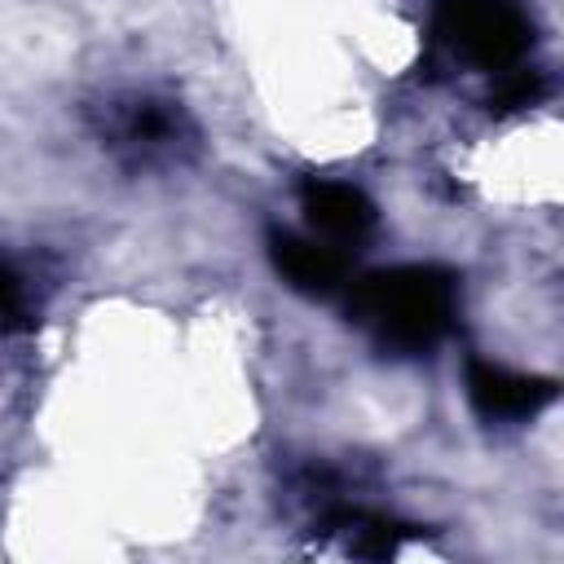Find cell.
<instances>
[{"label":"cell","instance_id":"obj_1","mask_svg":"<svg viewBox=\"0 0 564 564\" xmlns=\"http://www.w3.org/2000/svg\"><path fill=\"white\" fill-rule=\"evenodd\" d=\"M458 308V282L441 264H392L357 278L348 286V313L361 322L379 348L419 357L432 352Z\"/></svg>","mask_w":564,"mask_h":564},{"label":"cell","instance_id":"obj_2","mask_svg":"<svg viewBox=\"0 0 564 564\" xmlns=\"http://www.w3.org/2000/svg\"><path fill=\"white\" fill-rule=\"evenodd\" d=\"M436 35L480 70H511L529 53L533 26L516 0H441Z\"/></svg>","mask_w":564,"mask_h":564},{"label":"cell","instance_id":"obj_3","mask_svg":"<svg viewBox=\"0 0 564 564\" xmlns=\"http://www.w3.org/2000/svg\"><path fill=\"white\" fill-rule=\"evenodd\" d=\"M467 397L485 419H529L555 401V379L520 375V370L498 366V361H471L467 366Z\"/></svg>","mask_w":564,"mask_h":564},{"label":"cell","instance_id":"obj_4","mask_svg":"<svg viewBox=\"0 0 564 564\" xmlns=\"http://www.w3.org/2000/svg\"><path fill=\"white\" fill-rule=\"evenodd\" d=\"M269 256L273 269L286 286L304 291V295H335L348 278V260L339 256V247L322 242V238H300V234H273L269 238Z\"/></svg>","mask_w":564,"mask_h":564},{"label":"cell","instance_id":"obj_5","mask_svg":"<svg viewBox=\"0 0 564 564\" xmlns=\"http://www.w3.org/2000/svg\"><path fill=\"white\" fill-rule=\"evenodd\" d=\"M300 207L326 242H361L375 229V203L348 181H308Z\"/></svg>","mask_w":564,"mask_h":564},{"label":"cell","instance_id":"obj_6","mask_svg":"<svg viewBox=\"0 0 564 564\" xmlns=\"http://www.w3.org/2000/svg\"><path fill=\"white\" fill-rule=\"evenodd\" d=\"M181 132H185V115L167 101H132L115 128L119 145H128L132 154L141 159H159V154H172L181 145Z\"/></svg>","mask_w":564,"mask_h":564},{"label":"cell","instance_id":"obj_7","mask_svg":"<svg viewBox=\"0 0 564 564\" xmlns=\"http://www.w3.org/2000/svg\"><path fill=\"white\" fill-rule=\"evenodd\" d=\"M542 93V75L529 70V66H511V70H498V84L489 93V106L494 110H520L529 101H538Z\"/></svg>","mask_w":564,"mask_h":564},{"label":"cell","instance_id":"obj_8","mask_svg":"<svg viewBox=\"0 0 564 564\" xmlns=\"http://www.w3.org/2000/svg\"><path fill=\"white\" fill-rule=\"evenodd\" d=\"M18 317H26V295H22L18 273L0 260V322H18Z\"/></svg>","mask_w":564,"mask_h":564}]
</instances>
